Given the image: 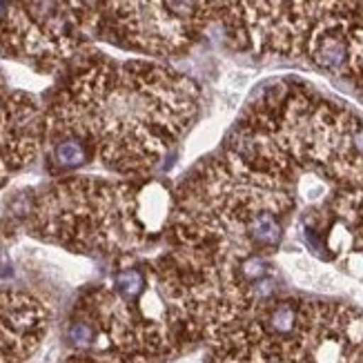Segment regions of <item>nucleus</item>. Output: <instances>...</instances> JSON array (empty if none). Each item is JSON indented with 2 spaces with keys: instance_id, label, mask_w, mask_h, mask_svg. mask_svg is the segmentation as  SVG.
I'll return each mask as SVG.
<instances>
[{
  "instance_id": "f257e3e1",
  "label": "nucleus",
  "mask_w": 363,
  "mask_h": 363,
  "mask_svg": "<svg viewBox=\"0 0 363 363\" xmlns=\"http://www.w3.org/2000/svg\"><path fill=\"white\" fill-rule=\"evenodd\" d=\"M196 112V91L163 67L94 65L62 91L50 116L52 134L76 136L121 174H145Z\"/></svg>"
},
{
  "instance_id": "f03ea898",
  "label": "nucleus",
  "mask_w": 363,
  "mask_h": 363,
  "mask_svg": "<svg viewBox=\"0 0 363 363\" xmlns=\"http://www.w3.org/2000/svg\"><path fill=\"white\" fill-rule=\"evenodd\" d=\"M91 152L94 150L85 140L76 136H60V138H54L52 161L58 169H78L91 161Z\"/></svg>"
}]
</instances>
